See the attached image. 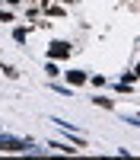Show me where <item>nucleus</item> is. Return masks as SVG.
<instances>
[{"label": "nucleus", "instance_id": "nucleus-3", "mask_svg": "<svg viewBox=\"0 0 140 160\" xmlns=\"http://www.w3.org/2000/svg\"><path fill=\"white\" fill-rule=\"evenodd\" d=\"M67 80H70V83H73V87H80V83H86V80H89V77H86L83 71H67Z\"/></svg>", "mask_w": 140, "mask_h": 160}, {"label": "nucleus", "instance_id": "nucleus-2", "mask_svg": "<svg viewBox=\"0 0 140 160\" xmlns=\"http://www.w3.org/2000/svg\"><path fill=\"white\" fill-rule=\"evenodd\" d=\"M48 58H51V61L70 58V45H67V42H51V45H48Z\"/></svg>", "mask_w": 140, "mask_h": 160}, {"label": "nucleus", "instance_id": "nucleus-5", "mask_svg": "<svg viewBox=\"0 0 140 160\" xmlns=\"http://www.w3.org/2000/svg\"><path fill=\"white\" fill-rule=\"evenodd\" d=\"M93 102H96V106H102V109H111V106H115V102H111V99H105V96H96Z\"/></svg>", "mask_w": 140, "mask_h": 160}, {"label": "nucleus", "instance_id": "nucleus-1", "mask_svg": "<svg viewBox=\"0 0 140 160\" xmlns=\"http://www.w3.org/2000/svg\"><path fill=\"white\" fill-rule=\"evenodd\" d=\"M0 151H7V154H22V151H32V141H29V138L0 135Z\"/></svg>", "mask_w": 140, "mask_h": 160}, {"label": "nucleus", "instance_id": "nucleus-10", "mask_svg": "<svg viewBox=\"0 0 140 160\" xmlns=\"http://www.w3.org/2000/svg\"><path fill=\"white\" fill-rule=\"evenodd\" d=\"M137 77H140V64H137Z\"/></svg>", "mask_w": 140, "mask_h": 160}, {"label": "nucleus", "instance_id": "nucleus-11", "mask_svg": "<svg viewBox=\"0 0 140 160\" xmlns=\"http://www.w3.org/2000/svg\"><path fill=\"white\" fill-rule=\"evenodd\" d=\"M61 3H70V0H61Z\"/></svg>", "mask_w": 140, "mask_h": 160}, {"label": "nucleus", "instance_id": "nucleus-9", "mask_svg": "<svg viewBox=\"0 0 140 160\" xmlns=\"http://www.w3.org/2000/svg\"><path fill=\"white\" fill-rule=\"evenodd\" d=\"M127 7H131V10H137V13H140V0H127Z\"/></svg>", "mask_w": 140, "mask_h": 160}, {"label": "nucleus", "instance_id": "nucleus-4", "mask_svg": "<svg viewBox=\"0 0 140 160\" xmlns=\"http://www.w3.org/2000/svg\"><path fill=\"white\" fill-rule=\"evenodd\" d=\"M25 35H29V29H22V26L13 29V38H16V42H25Z\"/></svg>", "mask_w": 140, "mask_h": 160}, {"label": "nucleus", "instance_id": "nucleus-8", "mask_svg": "<svg viewBox=\"0 0 140 160\" xmlns=\"http://www.w3.org/2000/svg\"><path fill=\"white\" fill-rule=\"evenodd\" d=\"M13 19V13H7V10H0V22H10Z\"/></svg>", "mask_w": 140, "mask_h": 160}, {"label": "nucleus", "instance_id": "nucleus-7", "mask_svg": "<svg viewBox=\"0 0 140 160\" xmlns=\"http://www.w3.org/2000/svg\"><path fill=\"white\" fill-rule=\"evenodd\" d=\"M45 71H48V77H57V74H61V71H57V64L51 61V58H48V68H45Z\"/></svg>", "mask_w": 140, "mask_h": 160}, {"label": "nucleus", "instance_id": "nucleus-6", "mask_svg": "<svg viewBox=\"0 0 140 160\" xmlns=\"http://www.w3.org/2000/svg\"><path fill=\"white\" fill-rule=\"evenodd\" d=\"M0 71H3V74H7L10 80H16V77H19V71H16V68H10V64H3V68H0Z\"/></svg>", "mask_w": 140, "mask_h": 160}]
</instances>
